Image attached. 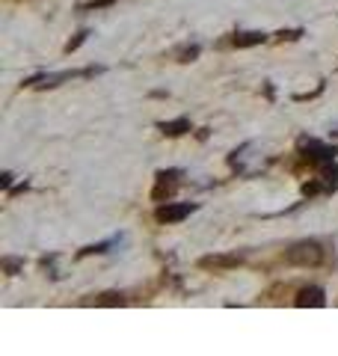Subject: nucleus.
I'll return each instance as SVG.
<instances>
[{"label": "nucleus", "instance_id": "f257e3e1", "mask_svg": "<svg viewBox=\"0 0 338 356\" xmlns=\"http://www.w3.org/2000/svg\"><path fill=\"white\" fill-rule=\"evenodd\" d=\"M321 259H323V250H321L314 241L297 243V247H291V250H288V261H291V264H303V267H309V264H318Z\"/></svg>", "mask_w": 338, "mask_h": 356}, {"label": "nucleus", "instance_id": "f03ea898", "mask_svg": "<svg viewBox=\"0 0 338 356\" xmlns=\"http://www.w3.org/2000/svg\"><path fill=\"white\" fill-rule=\"evenodd\" d=\"M303 154L312 161V163H318V166H323V163H332V158H335V149L332 146H323V143H306L303 146Z\"/></svg>", "mask_w": 338, "mask_h": 356}, {"label": "nucleus", "instance_id": "7ed1b4c3", "mask_svg": "<svg viewBox=\"0 0 338 356\" xmlns=\"http://www.w3.org/2000/svg\"><path fill=\"white\" fill-rule=\"evenodd\" d=\"M190 211H193V205H161L157 208V222H178V220H184V217H190Z\"/></svg>", "mask_w": 338, "mask_h": 356}, {"label": "nucleus", "instance_id": "20e7f679", "mask_svg": "<svg viewBox=\"0 0 338 356\" xmlns=\"http://www.w3.org/2000/svg\"><path fill=\"white\" fill-rule=\"evenodd\" d=\"M326 303V297L321 288H303V291L297 294V306L300 309H306V306H314V309H321Z\"/></svg>", "mask_w": 338, "mask_h": 356}, {"label": "nucleus", "instance_id": "39448f33", "mask_svg": "<svg viewBox=\"0 0 338 356\" xmlns=\"http://www.w3.org/2000/svg\"><path fill=\"white\" fill-rule=\"evenodd\" d=\"M264 39H267L264 33L252 30V33H238V36L232 39V44H234V48H252V44H261Z\"/></svg>", "mask_w": 338, "mask_h": 356}, {"label": "nucleus", "instance_id": "423d86ee", "mask_svg": "<svg viewBox=\"0 0 338 356\" xmlns=\"http://www.w3.org/2000/svg\"><path fill=\"white\" fill-rule=\"evenodd\" d=\"M161 131H163V134H169V137H178V134H184V131H190V122H187V119L163 122V125H161Z\"/></svg>", "mask_w": 338, "mask_h": 356}, {"label": "nucleus", "instance_id": "0eeeda50", "mask_svg": "<svg viewBox=\"0 0 338 356\" xmlns=\"http://www.w3.org/2000/svg\"><path fill=\"white\" fill-rule=\"evenodd\" d=\"M238 261H241L238 255H232V259H205L202 264H205V267H232V264H238Z\"/></svg>", "mask_w": 338, "mask_h": 356}, {"label": "nucleus", "instance_id": "6e6552de", "mask_svg": "<svg viewBox=\"0 0 338 356\" xmlns=\"http://www.w3.org/2000/svg\"><path fill=\"white\" fill-rule=\"evenodd\" d=\"M101 303H104V306H122V303H125V300H122V294H104V297H101Z\"/></svg>", "mask_w": 338, "mask_h": 356}, {"label": "nucleus", "instance_id": "1a4fd4ad", "mask_svg": "<svg viewBox=\"0 0 338 356\" xmlns=\"http://www.w3.org/2000/svg\"><path fill=\"white\" fill-rule=\"evenodd\" d=\"M0 184H3V187L13 184V172H3V178H0Z\"/></svg>", "mask_w": 338, "mask_h": 356}, {"label": "nucleus", "instance_id": "9d476101", "mask_svg": "<svg viewBox=\"0 0 338 356\" xmlns=\"http://www.w3.org/2000/svg\"><path fill=\"white\" fill-rule=\"evenodd\" d=\"M107 3H110V0H95V3H92V6H107Z\"/></svg>", "mask_w": 338, "mask_h": 356}]
</instances>
